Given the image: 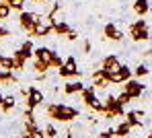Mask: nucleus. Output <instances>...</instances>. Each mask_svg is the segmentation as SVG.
I'll list each match as a JSON object with an SVG mask.
<instances>
[{"label": "nucleus", "mask_w": 152, "mask_h": 138, "mask_svg": "<svg viewBox=\"0 0 152 138\" xmlns=\"http://www.w3.org/2000/svg\"><path fill=\"white\" fill-rule=\"evenodd\" d=\"M45 115L50 120H56V122H62V124H70L74 122L76 117L80 115V111L76 107H70V105H64V103H50L45 107Z\"/></svg>", "instance_id": "nucleus-1"}, {"label": "nucleus", "mask_w": 152, "mask_h": 138, "mask_svg": "<svg viewBox=\"0 0 152 138\" xmlns=\"http://www.w3.org/2000/svg\"><path fill=\"white\" fill-rule=\"evenodd\" d=\"M129 37H132V41H148L150 39V31H148V25H146V21H142V19H138V21H134L132 25H129Z\"/></svg>", "instance_id": "nucleus-2"}, {"label": "nucleus", "mask_w": 152, "mask_h": 138, "mask_svg": "<svg viewBox=\"0 0 152 138\" xmlns=\"http://www.w3.org/2000/svg\"><path fill=\"white\" fill-rule=\"evenodd\" d=\"M58 74H60L62 79H78V76H80V70H78V64H76L74 56H68V58L62 62V66L58 68Z\"/></svg>", "instance_id": "nucleus-3"}, {"label": "nucleus", "mask_w": 152, "mask_h": 138, "mask_svg": "<svg viewBox=\"0 0 152 138\" xmlns=\"http://www.w3.org/2000/svg\"><path fill=\"white\" fill-rule=\"evenodd\" d=\"M43 21V17L39 15V12H31V10H21V17H19V23H21V27L27 31V35L35 29V25H39Z\"/></svg>", "instance_id": "nucleus-4"}, {"label": "nucleus", "mask_w": 152, "mask_h": 138, "mask_svg": "<svg viewBox=\"0 0 152 138\" xmlns=\"http://www.w3.org/2000/svg\"><path fill=\"white\" fill-rule=\"evenodd\" d=\"M103 105H105V113H103V115H105L107 120L121 117V115L126 113V111H124V105H121V103H119V101H117L113 95H109V97L103 101Z\"/></svg>", "instance_id": "nucleus-5"}, {"label": "nucleus", "mask_w": 152, "mask_h": 138, "mask_svg": "<svg viewBox=\"0 0 152 138\" xmlns=\"http://www.w3.org/2000/svg\"><path fill=\"white\" fill-rule=\"evenodd\" d=\"M27 101H25V105H27V109H35V107H39L43 101H45V95L37 89V87H31V89H27Z\"/></svg>", "instance_id": "nucleus-6"}, {"label": "nucleus", "mask_w": 152, "mask_h": 138, "mask_svg": "<svg viewBox=\"0 0 152 138\" xmlns=\"http://www.w3.org/2000/svg\"><path fill=\"white\" fill-rule=\"evenodd\" d=\"M124 84H126V87H124V91H126V93L129 95V97H132V99H138V97L144 93V89H146V87L140 83V81H134V79L126 81Z\"/></svg>", "instance_id": "nucleus-7"}, {"label": "nucleus", "mask_w": 152, "mask_h": 138, "mask_svg": "<svg viewBox=\"0 0 152 138\" xmlns=\"http://www.w3.org/2000/svg\"><path fill=\"white\" fill-rule=\"evenodd\" d=\"M80 97H82V103H86L88 107L91 105H95L97 101H99V97H97V91H95V87H84L80 93H78Z\"/></svg>", "instance_id": "nucleus-8"}, {"label": "nucleus", "mask_w": 152, "mask_h": 138, "mask_svg": "<svg viewBox=\"0 0 152 138\" xmlns=\"http://www.w3.org/2000/svg\"><path fill=\"white\" fill-rule=\"evenodd\" d=\"M103 35H105L107 39H111V41H121V39H124V33L115 27L113 23H107V25L103 27Z\"/></svg>", "instance_id": "nucleus-9"}, {"label": "nucleus", "mask_w": 152, "mask_h": 138, "mask_svg": "<svg viewBox=\"0 0 152 138\" xmlns=\"http://www.w3.org/2000/svg\"><path fill=\"white\" fill-rule=\"evenodd\" d=\"M51 29H53L51 25H48L45 21H41L39 25H35V29L29 33V39H33V37H48L51 33Z\"/></svg>", "instance_id": "nucleus-10"}, {"label": "nucleus", "mask_w": 152, "mask_h": 138, "mask_svg": "<svg viewBox=\"0 0 152 138\" xmlns=\"http://www.w3.org/2000/svg\"><path fill=\"white\" fill-rule=\"evenodd\" d=\"M124 115H126L124 122H126L129 128H140V126H142V122H140V117L144 115L142 111H127V113H124Z\"/></svg>", "instance_id": "nucleus-11"}, {"label": "nucleus", "mask_w": 152, "mask_h": 138, "mask_svg": "<svg viewBox=\"0 0 152 138\" xmlns=\"http://www.w3.org/2000/svg\"><path fill=\"white\" fill-rule=\"evenodd\" d=\"M101 68L103 70H117V68H119V58H117L115 54L105 56L103 62H101Z\"/></svg>", "instance_id": "nucleus-12"}, {"label": "nucleus", "mask_w": 152, "mask_h": 138, "mask_svg": "<svg viewBox=\"0 0 152 138\" xmlns=\"http://www.w3.org/2000/svg\"><path fill=\"white\" fill-rule=\"evenodd\" d=\"M82 89H84L82 81H70V83H66L64 87H62L64 95H76V93H80Z\"/></svg>", "instance_id": "nucleus-13"}, {"label": "nucleus", "mask_w": 152, "mask_h": 138, "mask_svg": "<svg viewBox=\"0 0 152 138\" xmlns=\"http://www.w3.org/2000/svg\"><path fill=\"white\" fill-rule=\"evenodd\" d=\"M70 31H72V27H70V25H68L66 21H58V19H56V23H53V29H51V33L66 37V35H68Z\"/></svg>", "instance_id": "nucleus-14"}, {"label": "nucleus", "mask_w": 152, "mask_h": 138, "mask_svg": "<svg viewBox=\"0 0 152 138\" xmlns=\"http://www.w3.org/2000/svg\"><path fill=\"white\" fill-rule=\"evenodd\" d=\"M53 50H50V48H35L33 50V58L35 60H41V62H45L48 66H50V56Z\"/></svg>", "instance_id": "nucleus-15"}, {"label": "nucleus", "mask_w": 152, "mask_h": 138, "mask_svg": "<svg viewBox=\"0 0 152 138\" xmlns=\"http://www.w3.org/2000/svg\"><path fill=\"white\" fill-rule=\"evenodd\" d=\"M148 10H150V2L148 0H136L134 2V12L136 15L144 17V15H148Z\"/></svg>", "instance_id": "nucleus-16"}, {"label": "nucleus", "mask_w": 152, "mask_h": 138, "mask_svg": "<svg viewBox=\"0 0 152 138\" xmlns=\"http://www.w3.org/2000/svg\"><path fill=\"white\" fill-rule=\"evenodd\" d=\"M15 105H17V97H15V95H6V97L2 99V103H0V109L4 111V113H8V111L15 109Z\"/></svg>", "instance_id": "nucleus-17"}, {"label": "nucleus", "mask_w": 152, "mask_h": 138, "mask_svg": "<svg viewBox=\"0 0 152 138\" xmlns=\"http://www.w3.org/2000/svg\"><path fill=\"white\" fill-rule=\"evenodd\" d=\"M113 132H115V136H119V138H126V136H129L132 128L127 126L126 122H121V124H117V126L113 128Z\"/></svg>", "instance_id": "nucleus-18"}, {"label": "nucleus", "mask_w": 152, "mask_h": 138, "mask_svg": "<svg viewBox=\"0 0 152 138\" xmlns=\"http://www.w3.org/2000/svg\"><path fill=\"white\" fill-rule=\"evenodd\" d=\"M0 68H2V70H12V68H15V60H12V56L0 54Z\"/></svg>", "instance_id": "nucleus-19"}, {"label": "nucleus", "mask_w": 152, "mask_h": 138, "mask_svg": "<svg viewBox=\"0 0 152 138\" xmlns=\"http://www.w3.org/2000/svg\"><path fill=\"white\" fill-rule=\"evenodd\" d=\"M6 83H17V76L12 74V70H2L0 68V84H6Z\"/></svg>", "instance_id": "nucleus-20"}, {"label": "nucleus", "mask_w": 152, "mask_h": 138, "mask_svg": "<svg viewBox=\"0 0 152 138\" xmlns=\"http://www.w3.org/2000/svg\"><path fill=\"white\" fill-rule=\"evenodd\" d=\"M33 70H35L37 74H48L50 66H48L45 62H41V60H33Z\"/></svg>", "instance_id": "nucleus-21"}, {"label": "nucleus", "mask_w": 152, "mask_h": 138, "mask_svg": "<svg viewBox=\"0 0 152 138\" xmlns=\"http://www.w3.org/2000/svg\"><path fill=\"white\" fill-rule=\"evenodd\" d=\"M148 72H150V70H148V66H146V64H140V66H136V68L132 70V74H134V76H138V79L148 76Z\"/></svg>", "instance_id": "nucleus-22"}, {"label": "nucleus", "mask_w": 152, "mask_h": 138, "mask_svg": "<svg viewBox=\"0 0 152 138\" xmlns=\"http://www.w3.org/2000/svg\"><path fill=\"white\" fill-rule=\"evenodd\" d=\"M62 56L58 54V52H51V56H50V68H60L62 66Z\"/></svg>", "instance_id": "nucleus-23"}, {"label": "nucleus", "mask_w": 152, "mask_h": 138, "mask_svg": "<svg viewBox=\"0 0 152 138\" xmlns=\"http://www.w3.org/2000/svg\"><path fill=\"white\" fill-rule=\"evenodd\" d=\"M8 17H10V6H8L4 0H0V21L8 19Z\"/></svg>", "instance_id": "nucleus-24"}, {"label": "nucleus", "mask_w": 152, "mask_h": 138, "mask_svg": "<svg viewBox=\"0 0 152 138\" xmlns=\"http://www.w3.org/2000/svg\"><path fill=\"white\" fill-rule=\"evenodd\" d=\"M6 4L10 6V10H23L25 0H6Z\"/></svg>", "instance_id": "nucleus-25"}, {"label": "nucleus", "mask_w": 152, "mask_h": 138, "mask_svg": "<svg viewBox=\"0 0 152 138\" xmlns=\"http://www.w3.org/2000/svg\"><path fill=\"white\" fill-rule=\"evenodd\" d=\"M43 134H45V138H56L58 136V130H56L53 124H48V126L43 128Z\"/></svg>", "instance_id": "nucleus-26"}, {"label": "nucleus", "mask_w": 152, "mask_h": 138, "mask_svg": "<svg viewBox=\"0 0 152 138\" xmlns=\"http://www.w3.org/2000/svg\"><path fill=\"white\" fill-rule=\"evenodd\" d=\"M93 87H95V91H97V89H107L109 83H107L105 79H93Z\"/></svg>", "instance_id": "nucleus-27"}, {"label": "nucleus", "mask_w": 152, "mask_h": 138, "mask_svg": "<svg viewBox=\"0 0 152 138\" xmlns=\"http://www.w3.org/2000/svg\"><path fill=\"white\" fill-rule=\"evenodd\" d=\"M21 50H23V52H29V54H33V50H35V48H33V41H31V39H25V41L21 43Z\"/></svg>", "instance_id": "nucleus-28"}, {"label": "nucleus", "mask_w": 152, "mask_h": 138, "mask_svg": "<svg viewBox=\"0 0 152 138\" xmlns=\"http://www.w3.org/2000/svg\"><path fill=\"white\" fill-rule=\"evenodd\" d=\"M115 99H117V101H119V103H121V105H126V103H129V101H132V97H129V95H127L126 91H124V93H119V95H117V97H115Z\"/></svg>", "instance_id": "nucleus-29"}, {"label": "nucleus", "mask_w": 152, "mask_h": 138, "mask_svg": "<svg viewBox=\"0 0 152 138\" xmlns=\"http://www.w3.org/2000/svg\"><path fill=\"white\" fill-rule=\"evenodd\" d=\"M91 109L95 113H105V105H103V101H97L95 105H91Z\"/></svg>", "instance_id": "nucleus-30"}, {"label": "nucleus", "mask_w": 152, "mask_h": 138, "mask_svg": "<svg viewBox=\"0 0 152 138\" xmlns=\"http://www.w3.org/2000/svg\"><path fill=\"white\" fill-rule=\"evenodd\" d=\"M97 138H115V132H113V130H105V132H101Z\"/></svg>", "instance_id": "nucleus-31"}, {"label": "nucleus", "mask_w": 152, "mask_h": 138, "mask_svg": "<svg viewBox=\"0 0 152 138\" xmlns=\"http://www.w3.org/2000/svg\"><path fill=\"white\" fill-rule=\"evenodd\" d=\"M66 39H68V41H76V39H78V33H76L74 29H72V31L66 35Z\"/></svg>", "instance_id": "nucleus-32"}, {"label": "nucleus", "mask_w": 152, "mask_h": 138, "mask_svg": "<svg viewBox=\"0 0 152 138\" xmlns=\"http://www.w3.org/2000/svg\"><path fill=\"white\" fill-rule=\"evenodd\" d=\"M31 138H45V134H43V130H41V128H37V130L31 134Z\"/></svg>", "instance_id": "nucleus-33"}, {"label": "nucleus", "mask_w": 152, "mask_h": 138, "mask_svg": "<svg viewBox=\"0 0 152 138\" xmlns=\"http://www.w3.org/2000/svg\"><path fill=\"white\" fill-rule=\"evenodd\" d=\"M8 35H10V31H8L6 27H2V25H0V39H4V37H8Z\"/></svg>", "instance_id": "nucleus-34"}, {"label": "nucleus", "mask_w": 152, "mask_h": 138, "mask_svg": "<svg viewBox=\"0 0 152 138\" xmlns=\"http://www.w3.org/2000/svg\"><path fill=\"white\" fill-rule=\"evenodd\" d=\"M25 120H35V115H33V109H25Z\"/></svg>", "instance_id": "nucleus-35"}, {"label": "nucleus", "mask_w": 152, "mask_h": 138, "mask_svg": "<svg viewBox=\"0 0 152 138\" xmlns=\"http://www.w3.org/2000/svg\"><path fill=\"white\" fill-rule=\"evenodd\" d=\"M82 52H84V54L91 52V41H84V43H82Z\"/></svg>", "instance_id": "nucleus-36"}, {"label": "nucleus", "mask_w": 152, "mask_h": 138, "mask_svg": "<svg viewBox=\"0 0 152 138\" xmlns=\"http://www.w3.org/2000/svg\"><path fill=\"white\" fill-rule=\"evenodd\" d=\"M144 56H146V58H150V56H152V50H146V52H144Z\"/></svg>", "instance_id": "nucleus-37"}, {"label": "nucleus", "mask_w": 152, "mask_h": 138, "mask_svg": "<svg viewBox=\"0 0 152 138\" xmlns=\"http://www.w3.org/2000/svg\"><path fill=\"white\" fill-rule=\"evenodd\" d=\"M2 99H4V95H2V91H0V103H2Z\"/></svg>", "instance_id": "nucleus-38"}, {"label": "nucleus", "mask_w": 152, "mask_h": 138, "mask_svg": "<svg viewBox=\"0 0 152 138\" xmlns=\"http://www.w3.org/2000/svg\"><path fill=\"white\" fill-rule=\"evenodd\" d=\"M146 138H152V130H150V132H148V136H146Z\"/></svg>", "instance_id": "nucleus-39"}, {"label": "nucleus", "mask_w": 152, "mask_h": 138, "mask_svg": "<svg viewBox=\"0 0 152 138\" xmlns=\"http://www.w3.org/2000/svg\"><path fill=\"white\" fill-rule=\"evenodd\" d=\"M33 2H48V0H33Z\"/></svg>", "instance_id": "nucleus-40"}, {"label": "nucleus", "mask_w": 152, "mask_h": 138, "mask_svg": "<svg viewBox=\"0 0 152 138\" xmlns=\"http://www.w3.org/2000/svg\"><path fill=\"white\" fill-rule=\"evenodd\" d=\"M10 138H19V136H10Z\"/></svg>", "instance_id": "nucleus-41"}, {"label": "nucleus", "mask_w": 152, "mask_h": 138, "mask_svg": "<svg viewBox=\"0 0 152 138\" xmlns=\"http://www.w3.org/2000/svg\"><path fill=\"white\" fill-rule=\"evenodd\" d=\"M4 2H6V0H4Z\"/></svg>", "instance_id": "nucleus-42"}]
</instances>
